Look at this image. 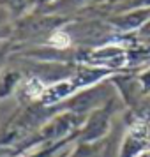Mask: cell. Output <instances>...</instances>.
Here are the masks:
<instances>
[{
	"label": "cell",
	"instance_id": "6da1fadb",
	"mask_svg": "<svg viewBox=\"0 0 150 157\" xmlns=\"http://www.w3.org/2000/svg\"><path fill=\"white\" fill-rule=\"evenodd\" d=\"M85 81L87 79H65V81H60V83H57V85L46 88V92L43 94L44 102L51 104V102H57V101L64 99V97H67V95H71L72 92H76Z\"/></svg>",
	"mask_w": 150,
	"mask_h": 157
},
{
	"label": "cell",
	"instance_id": "7a4b0ae2",
	"mask_svg": "<svg viewBox=\"0 0 150 157\" xmlns=\"http://www.w3.org/2000/svg\"><path fill=\"white\" fill-rule=\"evenodd\" d=\"M27 92L32 95V97H37V95H43L46 90H44V86H43V83L39 81V79H36V78H32L27 83Z\"/></svg>",
	"mask_w": 150,
	"mask_h": 157
},
{
	"label": "cell",
	"instance_id": "3957f363",
	"mask_svg": "<svg viewBox=\"0 0 150 157\" xmlns=\"http://www.w3.org/2000/svg\"><path fill=\"white\" fill-rule=\"evenodd\" d=\"M51 41L53 43H57V46H67L69 44V37L65 36V34H62V32H58V34H55V36L51 37Z\"/></svg>",
	"mask_w": 150,
	"mask_h": 157
}]
</instances>
